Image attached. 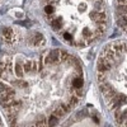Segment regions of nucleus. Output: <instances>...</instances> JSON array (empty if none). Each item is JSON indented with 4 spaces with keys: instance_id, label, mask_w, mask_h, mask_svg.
Wrapping results in <instances>:
<instances>
[{
    "instance_id": "13",
    "label": "nucleus",
    "mask_w": 127,
    "mask_h": 127,
    "mask_svg": "<svg viewBox=\"0 0 127 127\" xmlns=\"http://www.w3.org/2000/svg\"><path fill=\"white\" fill-rule=\"evenodd\" d=\"M8 88H9V87H6L4 83H0V94H1V93H5V90H6Z\"/></svg>"
},
{
    "instance_id": "2",
    "label": "nucleus",
    "mask_w": 127,
    "mask_h": 127,
    "mask_svg": "<svg viewBox=\"0 0 127 127\" xmlns=\"http://www.w3.org/2000/svg\"><path fill=\"white\" fill-rule=\"evenodd\" d=\"M29 45L31 46H37V47L45 46L46 45V38L42 33H33L29 37Z\"/></svg>"
},
{
    "instance_id": "10",
    "label": "nucleus",
    "mask_w": 127,
    "mask_h": 127,
    "mask_svg": "<svg viewBox=\"0 0 127 127\" xmlns=\"http://www.w3.org/2000/svg\"><path fill=\"white\" fill-rule=\"evenodd\" d=\"M54 12H55L54 5H51V4L45 5V13H46V15H52V14H54Z\"/></svg>"
},
{
    "instance_id": "7",
    "label": "nucleus",
    "mask_w": 127,
    "mask_h": 127,
    "mask_svg": "<svg viewBox=\"0 0 127 127\" xmlns=\"http://www.w3.org/2000/svg\"><path fill=\"white\" fill-rule=\"evenodd\" d=\"M79 98H80V97H79V95H76V94H75V95H71V97L69 98V102H67V103L74 108V107H75V105L79 103Z\"/></svg>"
},
{
    "instance_id": "6",
    "label": "nucleus",
    "mask_w": 127,
    "mask_h": 127,
    "mask_svg": "<svg viewBox=\"0 0 127 127\" xmlns=\"http://www.w3.org/2000/svg\"><path fill=\"white\" fill-rule=\"evenodd\" d=\"M14 72H15V75H17L18 78H23V75H24V69H23V66H20L19 64H15Z\"/></svg>"
},
{
    "instance_id": "12",
    "label": "nucleus",
    "mask_w": 127,
    "mask_h": 127,
    "mask_svg": "<svg viewBox=\"0 0 127 127\" xmlns=\"http://www.w3.org/2000/svg\"><path fill=\"white\" fill-rule=\"evenodd\" d=\"M59 117H56L55 114H52L51 117H50V120H48V126H55V125H57L59 123V120H57Z\"/></svg>"
},
{
    "instance_id": "1",
    "label": "nucleus",
    "mask_w": 127,
    "mask_h": 127,
    "mask_svg": "<svg viewBox=\"0 0 127 127\" xmlns=\"http://www.w3.org/2000/svg\"><path fill=\"white\" fill-rule=\"evenodd\" d=\"M61 61V50H52L45 57L46 65H55V64Z\"/></svg>"
},
{
    "instance_id": "14",
    "label": "nucleus",
    "mask_w": 127,
    "mask_h": 127,
    "mask_svg": "<svg viewBox=\"0 0 127 127\" xmlns=\"http://www.w3.org/2000/svg\"><path fill=\"white\" fill-rule=\"evenodd\" d=\"M62 38L65 39V41H71V39H72L71 34H69V33H64V34H62Z\"/></svg>"
},
{
    "instance_id": "5",
    "label": "nucleus",
    "mask_w": 127,
    "mask_h": 127,
    "mask_svg": "<svg viewBox=\"0 0 127 127\" xmlns=\"http://www.w3.org/2000/svg\"><path fill=\"white\" fill-rule=\"evenodd\" d=\"M12 83H13L14 87H18V88H26V87H28V83L24 81V80H22V78H19L17 80H13Z\"/></svg>"
},
{
    "instance_id": "11",
    "label": "nucleus",
    "mask_w": 127,
    "mask_h": 127,
    "mask_svg": "<svg viewBox=\"0 0 127 127\" xmlns=\"http://www.w3.org/2000/svg\"><path fill=\"white\" fill-rule=\"evenodd\" d=\"M60 107L64 109V112H65V113H70V111L72 109V107H71L69 103H61V104H60Z\"/></svg>"
},
{
    "instance_id": "4",
    "label": "nucleus",
    "mask_w": 127,
    "mask_h": 127,
    "mask_svg": "<svg viewBox=\"0 0 127 127\" xmlns=\"http://www.w3.org/2000/svg\"><path fill=\"white\" fill-rule=\"evenodd\" d=\"M84 85V80L81 76H76L72 79V88L74 89H81Z\"/></svg>"
},
{
    "instance_id": "16",
    "label": "nucleus",
    "mask_w": 127,
    "mask_h": 127,
    "mask_svg": "<svg viewBox=\"0 0 127 127\" xmlns=\"http://www.w3.org/2000/svg\"><path fill=\"white\" fill-rule=\"evenodd\" d=\"M127 4V0H116V5H125Z\"/></svg>"
},
{
    "instance_id": "8",
    "label": "nucleus",
    "mask_w": 127,
    "mask_h": 127,
    "mask_svg": "<svg viewBox=\"0 0 127 127\" xmlns=\"http://www.w3.org/2000/svg\"><path fill=\"white\" fill-rule=\"evenodd\" d=\"M32 64H33V61H31V60H26V61L23 62L24 72H31V71H32Z\"/></svg>"
},
{
    "instance_id": "3",
    "label": "nucleus",
    "mask_w": 127,
    "mask_h": 127,
    "mask_svg": "<svg viewBox=\"0 0 127 127\" xmlns=\"http://www.w3.org/2000/svg\"><path fill=\"white\" fill-rule=\"evenodd\" d=\"M50 22H51V27H52V29H54V31H60L61 27L64 26V20H62L61 17H56L54 19H51Z\"/></svg>"
},
{
    "instance_id": "9",
    "label": "nucleus",
    "mask_w": 127,
    "mask_h": 127,
    "mask_svg": "<svg viewBox=\"0 0 127 127\" xmlns=\"http://www.w3.org/2000/svg\"><path fill=\"white\" fill-rule=\"evenodd\" d=\"M52 113H54L56 117H59V118H60V117H64V116L66 114L65 112H64V109H62L61 107H56L54 111H52Z\"/></svg>"
},
{
    "instance_id": "15",
    "label": "nucleus",
    "mask_w": 127,
    "mask_h": 127,
    "mask_svg": "<svg viewBox=\"0 0 127 127\" xmlns=\"http://www.w3.org/2000/svg\"><path fill=\"white\" fill-rule=\"evenodd\" d=\"M36 125H37V126H41V125H46V120H43V118H39L38 121H36Z\"/></svg>"
}]
</instances>
